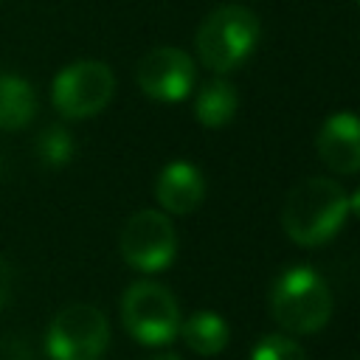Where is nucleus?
Returning <instances> with one entry per match:
<instances>
[{
  "instance_id": "nucleus-20",
  "label": "nucleus",
  "mask_w": 360,
  "mask_h": 360,
  "mask_svg": "<svg viewBox=\"0 0 360 360\" xmlns=\"http://www.w3.org/2000/svg\"><path fill=\"white\" fill-rule=\"evenodd\" d=\"M357 3H360V0H357Z\"/></svg>"
},
{
  "instance_id": "nucleus-9",
  "label": "nucleus",
  "mask_w": 360,
  "mask_h": 360,
  "mask_svg": "<svg viewBox=\"0 0 360 360\" xmlns=\"http://www.w3.org/2000/svg\"><path fill=\"white\" fill-rule=\"evenodd\" d=\"M315 149L321 160L340 174L360 172V115L354 112H332L315 138Z\"/></svg>"
},
{
  "instance_id": "nucleus-16",
  "label": "nucleus",
  "mask_w": 360,
  "mask_h": 360,
  "mask_svg": "<svg viewBox=\"0 0 360 360\" xmlns=\"http://www.w3.org/2000/svg\"><path fill=\"white\" fill-rule=\"evenodd\" d=\"M0 360H31V346L22 338H17V335L3 338V343H0Z\"/></svg>"
},
{
  "instance_id": "nucleus-10",
  "label": "nucleus",
  "mask_w": 360,
  "mask_h": 360,
  "mask_svg": "<svg viewBox=\"0 0 360 360\" xmlns=\"http://www.w3.org/2000/svg\"><path fill=\"white\" fill-rule=\"evenodd\" d=\"M155 197L169 214H191L205 197V180L200 169L188 160H172L160 169L155 180Z\"/></svg>"
},
{
  "instance_id": "nucleus-6",
  "label": "nucleus",
  "mask_w": 360,
  "mask_h": 360,
  "mask_svg": "<svg viewBox=\"0 0 360 360\" xmlns=\"http://www.w3.org/2000/svg\"><path fill=\"white\" fill-rule=\"evenodd\" d=\"M115 93V73L98 59H79L62 68L51 84V101L68 121H82L101 112Z\"/></svg>"
},
{
  "instance_id": "nucleus-13",
  "label": "nucleus",
  "mask_w": 360,
  "mask_h": 360,
  "mask_svg": "<svg viewBox=\"0 0 360 360\" xmlns=\"http://www.w3.org/2000/svg\"><path fill=\"white\" fill-rule=\"evenodd\" d=\"M180 335L191 352L205 354V357L219 354L231 338L225 318H219L217 312H194L188 321L180 323Z\"/></svg>"
},
{
  "instance_id": "nucleus-14",
  "label": "nucleus",
  "mask_w": 360,
  "mask_h": 360,
  "mask_svg": "<svg viewBox=\"0 0 360 360\" xmlns=\"http://www.w3.org/2000/svg\"><path fill=\"white\" fill-rule=\"evenodd\" d=\"M37 158L48 169H62L73 160V135L62 124H48L37 135Z\"/></svg>"
},
{
  "instance_id": "nucleus-12",
  "label": "nucleus",
  "mask_w": 360,
  "mask_h": 360,
  "mask_svg": "<svg viewBox=\"0 0 360 360\" xmlns=\"http://www.w3.org/2000/svg\"><path fill=\"white\" fill-rule=\"evenodd\" d=\"M236 107H239V96L233 84L228 79H211L200 87L194 98V118L208 129H219L233 121Z\"/></svg>"
},
{
  "instance_id": "nucleus-5",
  "label": "nucleus",
  "mask_w": 360,
  "mask_h": 360,
  "mask_svg": "<svg viewBox=\"0 0 360 360\" xmlns=\"http://www.w3.org/2000/svg\"><path fill=\"white\" fill-rule=\"evenodd\" d=\"M107 343V315L93 304H68L53 315L45 332V352L51 360H101Z\"/></svg>"
},
{
  "instance_id": "nucleus-1",
  "label": "nucleus",
  "mask_w": 360,
  "mask_h": 360,
  "mask_svg": "<svg viewBox=\"0 0 360 360\" xmlns=\"http://www.w3.org/2000/svg\"><path fill=\"white\" fill-rule=\"evenodd\" d=\"M349 217L346 191L329 177L301 180L281 205V228L301 248L329 242Z\"/></svg>"
},
{
  "instance_id": "nucleus-18",
  "label": "nucleus",
  "mask_w": 360,
  "mask_h": 360,
  "mask_svg": "<svg viewBox=\"0 0 360 360\" xmlns=\"http://www.w3.org/2000/svg\"><path fill=\"white\" fill-rule=\"evenodd\" d=\"M349 214H354V217L360 219V188H357V191L349 197Z\"/></svg>"
},
{
  "instance_id": "nucleus-3",
  "label": "nucleus",
  "mask_w": 360,
  "mask_h": 360,
  "mask_svg": "<svg viewBox=\"0 0 360 360\" xmlns=\"http://www.w3.org/2000/svg\"><path fill=\"white\" fill-rule=\"evenodd\" d=\"M259 42V20L248 6L228 3L214 8L197 28L194 48L200 62L214 73L236 70Z\"/></svg>"
},
{
  "instance_id": "nucleus-7",
  "label": "nucleus",
  "mask_w": 360,
  "mask_h": 360,
  "mask_svg": "<svg viewBox=\"0 0 360 360\" xmlns=\"http://www.w3.org/2000/svg\"><path fill=\"white\" fill-rule=\"evenodd\" d=\"M118 248L129 267L141 273H158L172 264L177 253V233L166 214L143 208L124 222Z\"/></svg>"
},
{
  "instance_id": "nucleus-4",
  "label": "nucleus",
  "mask_w": 360,
  "mask_h": 360,
  "mask_svg": "<svg viewBox=\"0 0 360 360\" xmlns=\"http://www.w3.org/2000/svg\"><path fill=\"white\" fill-rule=\"evenodd\" d=\"M121 323L143 346H166L180 335V307L158 281H135L121 295Z\"/></svg>"
},
{
  "instance_id": "nucleus-17",
  "label": "nucleus",
  "mask_w": 360,
  "mask_h": 360,
  "mask_svg": "<svg viewBox=\"0 0 360 360\" xmlns=\"http://www.w3.org/2000/svg\"><path fill=\"white\" fill-rule=\"evenodd\" d=\"M11 292H14V267L0 256V309L8 304Z\"/></svg>"
},
{
  "instance_id": "nucleus-15",
  "label": "nucleus",
  "mask_w": 360,
  "mask_h": 360,
  "mask_svg": "<svg viewBox=\"0 0 360 360\" xmlns=\"http://www.w3.org/2000/svg\"><path fill=\"white\" fill-rule=\"evenodd\" d=\"M250 360H307V352L287 335H267L253 346Z\"/></svg>"
},
{
  "instance_id": "nucleus-2",
  "label": "nucleus",
  "mask_w": 360,
  "mask_h": 360,
  "mask_svg": "<svg viewBox=\"0 0 360 360\" xmlns=\"http://www.w3.org/2000/svg\"><path fill=\"white\" fill-rule=\"evenodd\" d=\"M270 315L292 335H312L332 318V292L312 267H290L270 287Z\"/></svg>"
},
{
  "instance_id": "nucleus-19",
  "label": "nucleus",
  "mask_w": 360,
  "mask_h": 360,
  "mask_svg": "<svg viewBox=\"0 0 360 360\" xmlns=\"http://www.w3.org/2000/svg\"><path fill=\"white\" fill-rule=\"evenodd\" d=\"M152 360H180L177 354H158V357H152Z\"/></svg>"
},
{
  "instance_id": "nucleus-8",
  "label": "nucleus",
  "mask_w": 360,
  "mask_h": 360,
  "mask_svg": "<svg viewBox=\"0 0 360 360\" xmlns=\"http://www.w3.org/2000/svg\"><path fill=\"white\" fill-rule=\"evenodd\" d=\"M135 79H138V87L143 90V96H149L152 101L174 104L191 93L197 68L186 51L163 45V48H152L149 53L141 56V62L135 68Z\"/></svg>"
},
{
  "instance_id": "nucleus-11",
  "label": "nucleus",
  "mask_w": 360,
  "mask_h": 360,
  "mask_svg": "<svg viewBox=\"0 0 360 360\" xmlns=\"http://www.w3.org/2000/svg\"><path fill=\"white\" fill-rule=\"evenodd\" d=\"M37 115V90L20 73H0V129H22Z\"/></svg>"
}]
</instances>
